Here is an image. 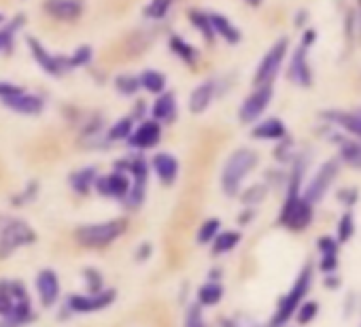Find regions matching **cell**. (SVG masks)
Listing matches in <instances>:
<instances>
[{"label": "cell", "mask_w": 361, "mask_h": 327, "mask_svg": "<svg viewBox=\"0 0 361 327\" xmlns=\"http://www.w3.org/2000/svg\"><path fill=\"white\" fill-rule=\"evenodd\" d=\"M257 153L253 149H236L228 161L224 164V171H221V190L226 192V196H236L240 192L243 181L253 173V168L257 166Z\"/></svg>", "instance_id": "obj_1"}, {"label": "cell", "mask_w": 361, "mask_h": 327, "mask_svg": "<svg viewBox=\"0 0 361 327\" xmlns=\"http://www.w3.org/2000/svg\"><path fill=\"white\" fill-rule=\"evenodd\" d=\"M0 316L18 327L32 319V304L22 283H0Z\"/></svg>", "instance_id": "obj_2"}, {"label": "cell", "mask_w": 361, "mask_h": 327, "mask_svg": "<svg viewBox=\"0 0 361 327\" xmlns=\"http://www.w3.org/2000/svg\"><path fill=\"white\" fill-rule=\"evenodd\" d=\"M126 230H128L126 219H111L104 223H87L77 228L75 238L85 249H104L113 245L119 236H123Z\"/></svg>", "instance_id": "obj_3"}, {"label": "cell", "mask_w": 361, "mask_h": 327, "mask_svg": "<svg viewBox=\"0 0 361 327\" xmlns=\"http://www.w3.org/2000/svg\"><path fill=\"white\" fill-rule=\"evenodd\" d=\"M310 285H312V268L306 266V268L298 274V278H295L293 287L289 289V293L279 302V308H276V312H274V316H272L270 327H283V325L295 314L298 306H300V304L304 302V297L308 295Z\"/></svg>", "instance_id": "obj_4"}, {"label": "cell", "mask_w": 361, "mask_h": 327, "mask_svg": "<svg viewBox=\"0 0 361 327\" xmlns=\"http://www.w3.org/2000/svg\"><path fill=\"white\" fill-rule=\"evenodd\" d=\"M338 173H340V159L331 157V159L323 161L319 166V171L312 175V179L306 183V187L302 192V198L312 206L319 204L327 196V192L331 190L334 181L338 179Z\"/></svg>", "instance_id": "obj_5"}, {"label": "cell", "mask_w": 361, "mask_h": 327, "mask_svg": "<svg viewBox=\"0 0 361 327\" xmlns=\"http://www.w3.org/2000/svg\"><path fill=\"white\" fill-rule=\"evenodd\" d=\"M37 240L35 230L20 219H9L0 232V259L11 257L18 249L28 247Z\"/></svg>", "instance_id": "obj_6"}, {"label": "cell", "mask_w": 361, "mask_h": 327, "mask_svg": "<svg viewBox=\"0 0 361 327\" xmlns=\"http://www.w3.org/2000/svg\"><path fill=\"white\" fill-rule=\"evenodd\" d=\"M279 223L293 232H304L312 223V204H308L302 198V194L287 196V200L281 209V215H279Z\"/></svg>", "instance_id": "obj_7"}, {"label": "cell", "mask_w": 361, "mask_h": 327, "mask_svg": "<svg viewBox=\"0 0 361 327\" xmlns=\"http://www.w3.org/2000/svg\"><path fill=\"white\" fill-rule=\"evenodd\" d=\"M287 49H289V41H287V39H279V41L266 51V56L262 58V62H259V66H257V70H255V77H253L255 87H257V85H272V81H274V77L279 75L281 64H283V60H285V56H287Z\"/></svg>", "instance_id": "obj_8"}, {"label": "cell", "mask_w": 361, "mask_h": 327, "mask_svg": "<svg viewBox=\"0 0 361 327\" xmlns=\"http://www.w3.org/2000/svg\"><path fill=\"white\" fill-rule=\"evenodd\" d=\"M272 96H274L272 85H257V87L245 98V102H243V106H240V111H238L240 121H243V123H253V121H257V119L264 115V111L268 109Z\"/></svg>", "instance_id": "obj_9"}, {"label": "cell", "mask_w": 361, "mask_h": 327, "mask_svg": "<svg viewBox=\"0 0 361 327\" xmlns=\"http://www.w3.org/2000/svg\"><path fill=\"white\" fill-rule=\"evenodd\" d=\"M155 41V32H151V30H134V32H130L128 37H123L119 43H117V54H119V60H134V58H138L140 54H145L149 47H151V43Z\"/></svg>", "instance_id": "obj_10"}, {"label": "cell", "mask_w": 361, "mask_h": 327, "mask_svg": "<svg viewBox=\"0 0 361 327\" xmlns=\"http://www.w3.org/2000/svg\"><path fill=\"white\" fill-rule=\"evenodd\" d=\"M115 300V291L113 289H102L98 293H75L68 297L66 306L73 310V312H96V310H102V308H109Z\"/></svg>", "instance_id": "obj_11"}, {"label": "cell", "mask_w": 361, "mask_h": 327, "mask_svg": "<svg viewBox=\"0 0 361 327\" xmlns=\"http://www.w3.org/2000/svg\"><path fill=\"white\" fill-rule=\"evenodd\" d=\"M130 185L132 181L128 179L126 173L121 171H115L111 175H104V177H98L94 187L100 196H106V198H115V200H126L128 192H130Z\"/></svg>", "instance_id": "obj_12"}, {"label": "cell", "mask_w": 361, "mask_h": 327, "mask_svg": "<svg viewBox=\"0 0 361 327\" xmlns=\"http://www.w3.org/2000/svg\"><path fill=\"white\" fill-rule=\"evenodd\" d=\"M28 47L32 51V58L39 62V66L47 73V75H62L68 68V58L62 56H51L35 37H28Z\"/></svg>", "instance_id": "obj_13"}, {"label": "cell", "mask_w": 361, "mask_h": 327, "mask_svg": "<svg viewBox=\"0 0 361 327\" xmlns=\"http://www.w3.org/2000/svg\"><path fill=\"white\" fill-rule=\"evenodd\" d=\"M161 138V128H159V121L155 119H149V121H142L136 130H132L130 138H128V144L132 149H151L159 142Z\"/></svg>", "instance_id": "obj_14"}, {"label": "cell", "mask_w": 361, "mask_h": 327, "mask_svg": "<svg viewBox=\"0 0 361 327\" xmlns=\"http://www.w3.org/2000/svg\"><path fill=\"white\" fill-rule=\"evenodd\" d=\"M37 293L45 308H51L60 297V278L54 270L45 268L37 276Z\"/></svg>", "instance_id": "obj_15"}, {"label": "cell", "mask_w": 361, "mask_h": 327, "mask_svg": "<svg viewBox=\"0 0 361 327\" xmlns=\"http://www.w3.org/2000/svg\"><path fill=\"white\" fill-rule=\"evenodd\" d=\"M306 47H298L295 54L291 56V62H289V81L300 85V87H308L312 83V70H310V64H308V56H306Z\"/></svg>", "instance_id": "obj_16"}, {"label": "cell", "mask_w": 361, "mask_h": 327, "mask_svg": "<svg viewBox=\"0 0 361 327\" xmlns=\"http://www.w3.org/2000/svg\"><path fill=\"white\" fill-rule=\"evenodd\" d=\"M321 117L325 121H329L331 125L342 128L344 132H348L350 136H357L361 140V109L359 111H323Z\"/></svg>", "instance_id": "obj_17"}, {"label": "cell", "mask_w": 361, "mask_h": 327, "mask_svg": "<svg viewBox=\"0 0 361 327\" xmlns=\"http://www.w3.org/2000/svg\"><path fill=\"white\" fill-rule=\"evenodd\" d=\"M43 9L56 18V20H62V22H75L81 11H83V5L81 0H45L43 3Z\"/></svg>", "instance_id": "obj_18"}, {"label": "cell", "mask_w": 361, "mask_h": 327, "mask_svg": "<svg viewBox=\"0 0 361 327\" xmlns=\"http://www.w3.org/2000/svg\"><path fill=\"white\" fill-rule=\"evenodd\" d=\"M151 168L164 185H172L178 175V161L170 153H155L151 159Z\"/></svg>", "instance_id": "obj_19"}, {"label": "cell", "mask_w": 361, "mask_h": 327, "mask_svg": "<svg viewBox=\"0 0 361 327\" xmlns=\"http://www.w3.org/2000/svg\"><path fill=\"white\" fill-rule=\"evenodd\" d=\"M3 104L16 113H22V115H39L43 111V100L35 94H26V92H20L16 96H9V98H3Z\"/></svg>", "instance_id": "obj_20"}, {"label": "cell", "mask_w": 361, "mask_h": 327, "mask_svg": "<svg viewBox=\"0 0 361 327\" xmlns=\"http://www.w3.org/2000/svg\"><path fill=\"white\" fill-rule=\"evenodd\" d=\"M251 136L257 140H281L287 136V128L279 117H268L251 130Z\"/></svg>", "instance_id": "obj_21"}, {"label": "cell", "mask_w": 361, "mask_h": 327, "mask_svg": "<svg viewBox=\"0 0 361 327\" xmlns=\"http://www.w3.org/2000/svg\"><path fill=\"white\" fill-rule=\"evenodd\" d=\"M213 98H215V81H204V83H200V85L192 92V98H190V109H192V113H196V115L204 113V111L211 106Z\"/></svg>", "instance_id": "obj_22"}, {"label": "cell", "mask_w": 361, "mask_h": 327, "mask_svg": "<svg viewBox=\"0 0 361 327\" xmlns=\"http://www.w3.org/2000/svg\"><path fill=\"white\" fill-rule=\"evenodd\" d=\"M209 20H211V26H213V32L215 35L224 37L230 45L240 43V37H243L240 30L226 16H221V13H209Z\"/></svg>", "instance_id": "obj_23"}, {"label": "cell", "mask_w": 361, "mask_h": 327, "mask_svg": "<svg viewBox=\"0 0 361 327\" xmlns=\"http://www.w3.org/2000/svg\"><path fill=\"white\" fill-rule=\"evenodd\" d=\"M338 144H340V161H344L346 166L355 171H361V140L342 138Z\"/></svg>", "instance_id": "obj_24"}, {"label": "cell", "mask_w": 361, "mask_h": 327, "mask_svg": "<svg viewBox=\"0 0 361 327\" xmlns=\"http://www.w3.org/2000/svg\"><path fill=\"white\" fill-rule=\"evenodd\" d=\"M168 47H170V51H172L176 58H180V60L188 62V64H196V62H198V51H196V47L190 45L183 37L172 35V37L168 39Z\"/></svg>", "instance_id": "obj_25"}, {"label": "cell", "mask_w": 361, "mask_h": 327, "mask_svg": "<svg viewBox=\"0 0 361 327\" xmlns=\"http://www.w3.org/2000/svg\"><path fill=\"white\" fill-rule=\"evenodd\" d=\"M176 113V98L174 94H159V98L155 100V104L151 106V115L155 121H168L172 119Z\"/></svg>", "instance_id": "obj_26"}, {"label": "cell", "mask_w": 361, "mask_h": 327, "mask_svg": "<svg viewBox=\"0 0 361 327\" xmlns=\"http://www.w3.org/2000/svg\"><path fill=\"white\" fill-rule=\"evenodd\" d=\"M96 179H98V175H96V168H81V171H77V173H73L71 175V187L77 192V194H87L92 187H94V183H96Z\"/></svg>", "instance_id": "obj_27"}, {"label": "cell", "mask_w": 361, "mask_h": 327, "mask_svg": "<svg viewBox=\"0 0 361 327\" xmlns=\"http://www.w3.org/2000/svg\"><path fill=\"white\" fill-rule=\"evenodd\" d=\"M240 234L238 232H219L213 240V255H226L230 251H234L240 242Z\"/></svg>", "instance_id": "obj_28"}, {"label": "cell", "mask_w": 361, "mask_h": 327, "mask_svg": "<svg viewBox=\"0 0 361 327\" xmlns=\"http://www.w3.org/2000/svg\"><path fill=\"white\" fill-rule=\"evenodd\" d=\"M224 297L221 283H204L198 289V304L200 306H217Z\"/></svg>", "instance_id": "obj_29"}, {"label": "cell", "mask_w": 361, "mask_h": 327, "mask_svg": "<svg viewBox=\"0 0 361 327\" xmlns=\"http://www.w3.org/2000/svg\"><path fill=\"white\" fill-rule=\"evenodd\" d=\"M138 83H140V87H145L151 94H161L166 90V77L159 70H145L138 77Z\"/></svg>", "instance_id": "obj_30"}, {"label": "cell", "mask_w": 361, "mask_h": 327, "mask_svg": "<svg viewBox=\"0 0 361 327\" xmlns=\"http://www.w3.org/2000/svg\"><path fill=\"white\" fill-rule=\"evenodd\" d=\"M190 20L192 24L202 32V37L213 43L215 41V32H213V26H211V20H209V13H202V11H190Z\"/></svg>", "instance_id": "obj_31"}, {"label": "cell", "mask_w": 361, "mask_h": 327, "mask_svg": "<svg viewBox=\"0 0 361 327\" xmlns=\"http://www.w3.org/2000/svg\"><path fill=\"white\" fill-rule=\"evenodd\" d=\"M172 3L174 0H151V3L145 7V18H149V20H164L166 18V13L170 11V7H172Z\"/></svg>", "instance_id": "obj_32"}, {"label": "cell", "mask_w": 361, "mask_h": 327, "mask_svg": "<svg viewBox=\"0 0 361 327\" xmlns=\"http://www.w3.org/2000/svg\"><path fill=\"white\" fill-rule=\"evenodd\" d=\"M134 125H132V119L130 117H123L119 121H115L109 130V140H128L130 134H132Z\"/></svg>", "instance_id": "obj_33"}, {"label": "cell", "mask_w": 361, "mask_h": 327, "mask_svg": "<svg viewBox=\"0 0 361 327\" xmlns=\"http://www.w3.org/2000/svg\"><path fill=\"white\" fill-rule=\"evenodd\" d=\"M221 232V223H219V219H207L204 223H202V228L198 230V242L200 245H209V242H213L215 240V236Z\"/></svg>", "instance_id": "obj_34"}, {"label": "cell", "mask_w": 361, "mask_h": 327, "mask_svg": "<svg viewBox=\"0 0 361 327\" xmlns=\"http://www.w3.org/2000/svg\"><path fill=\"white\" fill-rule=\"evenodd\" d=\"M355 236V217L353 213H344L338 223V242H348Z\"/></svg>", "instance_id": "obj_35"}, {"label": "cell", "mask_w": 361, "mask_h": 327, "mask_svg": "<svg viewBox=\"0 0 361 327\" xmlns=\"http://www.w3.org/2000/svg\"><path fill=\"white\" fill-rule=\"evenodd\" d=\"M317 314H319V302H312V300L302 302L298 306V310H295V319H298L300 325H308Z\"/></svg>", "instance_id": "obj_36"}, {"label": "cell", "mask_w": 361, "mask_h": 327, "mask_svg": "<svg viewBox=\"0 0 361 327\" xmlns=\"http://www.w3.org/2000/svg\"><path fill=\"white\" fill-rule=\"evenodd\" d=\"M115 87H117V92H119V94H123V96H132V94H136V92H138L140 83H138V77L121 75V77H117V79H115Z\"/></svg>", "instance_id": "obj_37"}, {"label": "cell", "mask_w": 361, "mask_h": 327, "mask_svg": "<svg viewBox=\"0 0 361 327\" xmlns=\"http://www.w3.org/2000/svg\"><path fill=\"white\" fill-rule=\"evenodd\" d=\"M22 22H24V16H18L9 26H5L3 30H0V49H5V47H9V45H11L13 35H16V30L22 26Z\"/></svg>", "instance_id": "obj_38"}, {"label": "cell", "mask_w": 361, "mask_h": 327, "mask_svg": "<svg viewBox=\"0 0 361 327\" xmlns=\"http://www.w3.org/2000/svg\"><path fill=\"white\" fill-rule=\"evenodd\" d=\"M266 192H268V187L262 185V183L251 185L247 192H243V202H245V204H259V202L266 198Z\"/></svg>", "instance_id": "obj_39"}, {"label": "cell", "mask_w": 361, "mask_h": 327, "mask_svg": "<svg viewBox=\"0 0 361 327\" xmlns=\"http://www.w3.org/2000/svg\"><path fill=\"white\" fill-rule=\"evenodd\" d=\"M185 327H207L200 304H192L188 308V312H185Z\"/></svg>", "instance_id": "obj_40"}, {"label": "cell", "mask_w": 361, "mask_h": 327, "mask_svg": "<svg viewBox=\"0 0 361 327\" xmlns=\"http://www.w3.org/2000/svg\"><path fill=\"white\" fill-rule=\"evenodd\" d=\"M338 240L334 236H321L317 240V247L321 251V257H331V255H338Z\"/></svg>", "instance_id": "obj_41"}, {"label": "cell", "mask_w": 361, "mask_h": 327, "mask_svg": "<svg viewBox=\"0 0 361 327\" xmlns=\"http://www.w3.org/2000/svg\"><path fill=\"white\" fill-rule=\"evenodd\" d=\"M83 276H85V280H87L90 293H98V291H102V289H104L102 276H100L94 268H87V270L83 272Z\"/></svg>", "instance_id": "obj_42"}, {"label": "cell", "mask_w": 361, "mask_h": 327, "mask_svg": "<svg viewBox=\"0 0 361 327\" xmlns=\"http://www.w3.org/2000/svg\"><path fill=\"white\" fill-rule=\"evenodd\" d=\"M90 58H92V47H79L71 58H68V66H83V64H87L90 62Z\"/></svg>", "instance_id": "obj_43"}, {"label": "cell", "mask_w": 361, "mask_h": 327, "mask_svg": "<svg viewBox=\"0 0 361 327\" xmlns=\"http://www.w3.org/2000/svg\"><path fill=\"white\" fill-rule=\"evenodd\" d=\"M283 142L276 147V151H274V155H276V159L279 161H287L289 157H291V149H293V142L289 140V138H281Z\"/></svg>", "instance_id": "obj_44"}, {"label": "cell", "mask_w": 361, "mask_h": 327, "mask_svg": "<svg viewBox=\"0 0 361 327\" xmlns=\"http://www.w3.org/2000/svg\"><path fill=\"white\" fill-rule=\"evenodd\" d=\"M319 270L323 274H334L338 270V255H331V257H321L319 261Z\"/></svg>", "instance_id": "obj_45"}, {"label": "cell", "mask_w": 361, "mask_h": 327, "mask_svg": "<svg viewBox=\"0 0 361 327\" xmlns=\"http://www.w3.org/2000/svg\"><path fill=\"white\" fill-rule=\"evenodd\" d=\"M338 198H340L342 204L353 206V204L357 202V198H359V192H357V190H342V192L338 194Z\"/></svg>", "instance_id": "obj_46"}, {"label": "cell", "mask_w": 361, "mask_h": 327, "mask_svg": "<svg viewBox=\"0 0 361 327\" xmlns=\"http://www.w3.org/2000/svg\"><path fill=\"white\" fill-rule=\"evenodd\" d=\"M20 92H24V90L18 87V85H13V83H0V100H3V98H9V96H16V94H20Z\"/></svg>", "instance_id": "obj_47"}, {"label": "cell", "mask_w": 361, "mask_h": 327, "mask_svg": "<svg viewBox=\"0 0 361 327\" xmlns=\"http://www.w3.org/2000/svg\"><path fill=\"white\" fill-rule=\"evenodd\" d=\"M314 41H317V32H314V30H306V32H304V37H302V47H306V49H308Z\"/></svg>", "instance_id": "obj_48"}, {"label": "cell", "mask_w": 361, "mask_h": 327, "mask_svg": "<svg viewBox=\"0 0 361 327\" xmlns=\"http://www.w3.org/2000/svg\"><path fill=\"white\" fill-rule=\"evenodd\" d=\"M149 251H151V245H142L140 249H136V259H140V261L147 259V257L151 255Z\"/></svg>", "instance_id": "obj_49"}, {"label": "cell", "mask_w": 361, "mask_h": 327, "mask_svg": "<svg viewBox=\"0 0 361 327\" xmlns=\"http://www.w3.org/2000/svg\"><path fill=\"white\" fill-rule=\"evenodd\" d=\"M325 285H327V289H338V285H340V278H331V274H327V278H325Z\"/></svg>", "instance_id": "obj_50"}, {"label": "cell", "mask_w": 361, "mask_h": 327, "mask_svg": "<svg viewBox=\"0 0 361 327\" xmlns=\"http://www.w3.org/2000/svg\"><path fill=\"white\" fill-rule=\"evenodd\" d=\"M304 18H306V11H302V13H298V16H295V26H298V28L304 24V22H302Z\"/></svg>", "instance_id": "obj_51"}, {"label": "cell", "mask_w": 361, "mask_h": 327, "mask_svg": "<svg viewBox=\"0 0 361 327\" xmlns=\"http://www.w3.org/2000/svg\"><path fill=\"white\" fill-rule=\"evenodd\" d=\"M0 327H18V325H13V323L7 321V319H0Z\"/></svg>", "instance_id": "obj_52"}, {"label": "cell", "mask_w": 361, "mask_h": 327, "mask_svg": "<svg viewBox=\"0 0 361 327\" xmlns=\"http://www.w3.org/2000/svg\"><path fill=\"white\" fill-rule=\"evenodd\" d=\"M245 3H247V5H251V7H259V5L264 3V0H245Z\"/></svg>", "instance_id": "obj_53"}, {"label": "cell", "mask_w": 361, "mask_h": 327, "mask_svg": "<svg viewBox=\"0 0 361 327\" xmlns=\"http://www.w3.org/2000/svg\"><path fill=\"white\" fill-rule=\"evenodd\" d=\"M0 22H3V16H0Z\"/></svg>", "instance_id": "obj_54"}, {"label": "cell", "mask_w": 361, "mask_h": 327, "mask_svg": "<svg viewBox=\"0 0 361 327\" xmlns=\"http://www.w3.org/2000/svg\"><path fill=\"white\" fill-rule=\"evenodd\" d=\"M359 5H361V0H359Z\"/></svg>", "instance_id": "obj_55"}]
</instances>
